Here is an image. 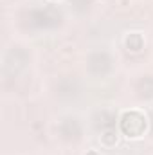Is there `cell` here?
<instances>
[{
    "mask_svg": "<svg viewBox=\"0 0 153 155\" xmlns=\"http://www.w3.org/2000/svg\"><path fill=\"white\" fill-rule=\"evenodd\" d=\"M146 126H148L146 117L137 110L126 112L122 116V121H121V130L126 134V137H132V139H137V137L144 135Z\"/></svg>",
    "mask_w": 153,
    "mask_h": 155,
    "instance_id": "6da1fadb",
    "label": "cell"
},
{
    "mask_svg": "<svg viewBox=\"0 0 153 155\" xmlns=\"http://www.w3.org/2000/svg\"><path fill=\"white\" fill-rule=\"evenodd\" d=\"M86 155H99V153H97V152H88Z\"/></svg>",
    "mask_w": 153,
    "mask_h": 155,
    "instance_id": "7a4b0ae2",
    "label": "cell"
}]
</instances>
